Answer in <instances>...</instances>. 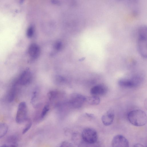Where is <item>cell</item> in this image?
<instances>
[{
    "label": "cell",
    "mask_w": 147,
    "mask_h": 147,
    "mask_svg": "<svg viewBox=\"0 0 147 147\" xmlns=\"http://www.w3.org/2000/svg\"><path fill=\"white\" fill-rule=\"evenodd\" d=\"M129 122L137 127L145 125L147 122V116L145 112L140 109H135L129 112L127 115Z\"/></svg>",
    "instance_id": "1"
},
{
    "label": "cell",
    "mask_w": 147,
    "mask_h": 147,
    "mask_svg": "<svg viewBox=\"0 0 147 147\" xmlns=\"http://www.w3.org/2000/svg\"><path fill=\"white\" fill-rule=\"evenodd\" d=\"M138 52L142 57L147 58V27L143 26L141 27L139 31L137 43Z\"/></svg>",
    "instance_id": "2"
},
{
    "label": "cell",
    "mask_w": 147,
    "mask_h": 147,
    "mask_svg": "<svg viewBox=\"0 0 147 147\" xmlns=\"http://www.w3.org/2000/svg\"><path fill=\"white\" fill-rule=\"evenodd\" d=\"M82 137L84 142L90 144L96 143L98 138L96 131L90 128H86L84 129L82 132Z\"/></svg>",
    "instance_id": "3"
},
{
    "label": "cell",
    "mask_w": 147,
    "mask_h": 147,
    "mask_svg": "<svg viewBox=\"0 0 147 147\" xmlns=\"http://www.w3.org/2000/svg\"><path fill=\"white\" fill-rule=\"evenodd\" d=\"M27 107L25 102L22 101L19 104L16 114V121L18 124H21L26 121Z\"/></svg>",
    "instance_id": "4"
},
{
    "label": "cell",
    "mask_w": 147,
    "mask_h": 147,
    "mask_svg": "<svg viewBox=\"0 0 147 147\" xmlns=\"http://www.w3.org/2000/svg\"><path fill=\"white\" fill-rule=\"evenodd\" d=\"M141 79L138 77H135L130 79L122 78L118 82L119 86L125 87L134 88L137 86L140 82Z\"/></svg>",
    "instance_id": "5"
},
{
    "label": "cell",
    "mask_w": 147,
    "mask_h": 147,
    "mask_svg": "<svg viewBox=\"0 0 147 147\" xmlns=\"http://www.w3.org/2000/svg\"><path fill=\"white\" fill-rule=\"evenodd\" d=\"M112 147H129V142L124 136L117 135L113 138L111 142Z\"/></svg>",
    "instance_id": "6"
},
{
    "label": "cell",
    "mask_w": 147,
    "mask_h": 147,
    "mask_svg": "<svg viewBox=\"0 0 147 147\" xmlns=\"http://www.w3.org/2000/svg\"><path fill=\"white\" fill-rule=\"evenodd\" d=\"M32 78L31 72L29 68L25 69L20 75L18 81V83L22 86L26 85L30 83Z\"/></svg>",
    "instance_id": "7"
},
{
    "label": "cell",
    "mask_w": 147,
    "mask_h": 147,
    "mask_svg": "<svg viewBox=\"0 0 147 147\" xmlns=\"http://www.w3.org/2000/svg\"><path fill=\"white\" fill-rule=\"evenodd\" d=\"M114 110L111 109L107 111L101 117L102 123L105 125L108 126L111 125L114 120Z\"/></svg>",
    "instance_id": "8"
},
{
    "label": "cell",
    "mask_w": 147,
    "mask_h": 147,
    "mask_svg": "<svg viewBox=\"0 0 147 147\" xmlns=\"http://www.w3.org/2000/svg\"><path fill=\"white\" fill-rule=\"evenodd\" d=\"M107 88L104 85L98 84L92 87L90 90V92L92 96L103 95L107 92Z\"/></svg>",
    "instance_id": "9"
},
{
    "label": "cell",
    "mask_w": 147,
    "mask_h": 147,
    "mask_svg": "<svg viewBox=\"0 0 147 147\" xmlns=\"http://www.w3.org/2000/svg\"><path fill=\"white\" fill-rule=\"evenodd\" d=\"M86 97L82 95L75 94L73 95L71 102L74 107L79 108L82 105L84 102L86 101Z\"/></svg>",
    "instance_id": "10"
},
{
    "label": "cell",
    "mask_w": 147,
    "mask_h": 147,
    "mask_svg": "<svg viewBox=\"0 0 147 147\" xmlns=\"http://www.w3.org/2000/svg\"><path fill=\"white\" fill-rule=\"evenodd\" d=\"M90 104L92 105H98L100 102V99L97 96H92L86 98V101Z\"/></svg>",
    "instance_id": "11"
},
{
    "label": "cell",
    "mask_w": 147,
    "mask_h": 147,
    "mask_svg": "<svg viewBox=\"0 0 147 147\" xmlns=\"http://www.w3.org/2000/svg\"><path fill=\"white\" fill-rule=\"evenodd\" d=\"M16 84V83L14 84L13 87L9 91L8 94V100L10 102L14 100L16 96V88L15 87Z\"/></svg>",
    "instance_id": "12"
},
{
    "label": "cell",
    "mask_w": 147,
    "mask_h": 147,
    "mask_svg": "<svg viewBox=\"0 0 147 147\" xmlns=\"http://www.w3.org/2000/svg\"><path fill=\"white\" fill-rule=\"evenodd\" d=\"M8 130L7 125L4 123H0V138L4 137L7 134Z\"/></svg>",
    "instance_id": "13"
},
{
    "label": "cell",
    "mask_w": 147,
    "mask_h": 147,
    "mask_svg": "<svg viewBox=\"0 0 147 147\" xmlns=\"http://www.w3.org/2000/svg\"><path fill=\"white\" fill-rule=\"evenodd\" d=\"M27 123L22 130V133L23 134L26 133L30 129L32 123L31 120L29 119H27Z\"/></svg>",
    "instance_id": "14"
},
{
    "label": "cell",
    "mask_w": 147,
    "mask_h": 147,
    "mask_svg": "<svg viewBox=\"0 0 147 147\" xmlns=\"http://www.w3.org/2000/svg\"><path fill=\"white\" fill-rule=\"evenodd\" d=\"M49 110V107L48 106L46 105L44 107L41 113L42 117H43L46 115Z\"/></svg>",
    "instance_id": "15"
},
{
    "label": "cell",
    "mask_w": 147,
    "mask_h": 147,
    "mask_svg": "<svg viewBox=\"0 0 147 147\" xmlns=\"http://www.w3.org/2000/svg\"><path fill=\"white\" fill-rule=\"evenodd\" d=\"M57 92L53 91L50 92L48 94V97L50 100L54 98L56 96Z\"/></svg>",
    "instance_id": "16"
},
{
    "label": "cell",
    "mask_w": 147,
    "mask_h": 147,
    "mask_svg": "<svg viewBox=\"0 0 147 147\" xmlns=\"http://www.w3.org/2000/svg\"><path fill=\"white\" fill-rule=\"evenodd\" d=\"M132 147H144V146L141 144L137 143L134 145Z\"/></svg>",
    "instance_id": "17"
},
{
    "label": "cell",
    "mask_w": 147,
    "mask_h": 147,
    "mask_svg": "<svg viewBox=\"0 0 147 147\" xmlns=\"http://www.w3.org/2000/svg\"><path fill=\"white\" fill-rule=\"evenodd\" d=\"M86 114L87 115L90 117H93L94 116L93 114H92L86 113Z\"/></svg>",
    "instance_id": "18"
},
{
    "label": "cell",
    "mask_w": 147,
    "mask_h": 147,
    "mask_svg": "<svg viewBox=\"0 0 147 147\" xmlns=\"http://www.w3.org/2000/svg\"><path fill=\"white\" fill-rule=\"evenodd\" d=\"M0 147H10L8 146H7V145L6 144H4L2 146H0Z\"/></svg>",
    "instance_id": "19"
}]
</instances>
